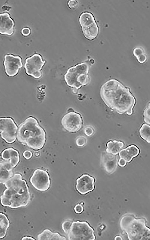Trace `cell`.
<instances>
[{
  "instance_id": "6da1fadb",
  "label": "cell",
  "mask_w": 150,
  "mask_h": 240,
  "mask_svg": "<svg viewBox=\"0 0 150 240\" xmlns=\"http://www.w3.org/2000/svg\"><path fill=\"white\" fill-rule=\"evenodd\" d=\"M101 98L105 104L119 114L132 115L136 99L130 88L118 80L112 79L105 82L100 90Z\"/></svg>"
},
{
  "instance_id": "7a4b0ae2",
  "label": "cell",
  "mask_w": 150,
  "mask_h": 240,
  "mask_svg": "<svg viewBox=\"0 0 150 240\" xmlns=\"http://www.w3.org/2000/svg\"><path fill=\"white\" fill-rule=\"evenodd\" d=\"M3 184L6 189L0 197L2 206L15 209L28 204L31 195L26 182L21 174H15Z\"/></svg>"
},
{
  "instance_id": "3957f363",
  "label": "cell",
  "mask_w": 150,
  "mask_h": 240,
  "mask_svg": "<svg viewBox=\"0 0 150 240\" xmlns=\"http://www.w3.org/2000/svg\"><path fill=\"white\" fill-rule=\"evenodd\" d=\"M16 138L20 142L35 150L41 149L46 140L45 131L32 116L27 118L20 125Z\"/></svg>"
},
{
  "instance_id": "277c9868",
  "label": "cell",
  "mask_w": 150,
  "mask_h": 240,
  "mask_svg": "<svg viewBox=\"0 0 150 240\" xmlns=\"http://www.w3.org/2000/svg\"><path fill=\"white\" fill-rule=\"evenodd\" d=\"M146 224L144 218H136L132 214L123 216L120 222L121 229L126 232L130 240L149 239L150 229Z\"/></svg>"
},
{
  "instance_id": "5b68a950",
  "label": "cell",
  "mask_w": 150,
  "mask_h": 240,
  "mask_svg": "<svg viewBox=\"0 0 150 240\" xmlns=\"http://www.w3.org/2000/svg\"><path fill=\"white\" fill-rule=\"evenodd\" d=\"M94 62L93 59H89L70 68L67 71L64 75V79L67 84L73 88L74 93H77L81 87L89 83L90 67Z\"/></svg>"
},
{
  "instance_id": "8992f818",
  "label": "cell",
  "mask_w": 150,
  "mask_h": 240,
  "mask_svg": "<svg viewBox=\"0 0 150 240\" xmlns=\"http://www.w3.org/2000/svg\"><path fill=\"white\" fill-rule=\"evenodd\" d=\"M94 232L87 222L77 221L72 223L67 235L70 240H94L96 238Z\"/></svg>"
},
{
  "instance_id": "52a82bcc",
  "label": "cell",
  "mask_w": 150,
  "mask_h": 240,
  "mask_svg": "<svg viewBox=\"0 0 150 240\" xmlns=\"http://www.w3.org/2000/svg\"><path fill=\"white\" fill-rule=\"evenodd\" d=\"M80 24L85 37L89 40L96 38L99 33V27L93 14L88 12H84L79 18Z\"/></svg>"
},
{
  "instance_id": "ba28073f",
  "label": "cell",
  "mask_w": 150,
  "mask_h": 240,
  "mask_svg": "<svg viewBox=\"0 0 150 240\" xmlns=\"http://www.w3.org/2000/svg\"><path fill=\"white\" fill-rule=\"evenodd\" d=\"M17 130V127L12 118H0V135L7 143L11 144L15 141Z\"/></svg>"
},
{
  "instance_id": "9c48e42d",
  "label": "cell",
  "mask_w": 150,
  "mask_h": 240,
  "mask_svg": "<svg viewBox=\"0 0 150 240\" xmlns=\"http://www.w3.org/2000/svg\"><path fill=\"white\" fill-rule=\"evenodd\" d=\"M61 123L66 130L69 132L74 133L80 129L82 126L83 120L79 113L70 108L62 118Z\"/></svg>"
},
{
  "instance_id": "30bf717a",
  "label": "cell",
  "mask_w": 150,
  "mask_h": 240,
  "mask_svg": "<svg viewBox=\"0 0 150 240\" xmlns=\"http://www.w3.org/2000/svg\"><path fill=\"white\" fill-rule=\"evenodd\" d=\"M45 63L41 56L38 54L28 58L24 64L26 74L35 78H40L42 75L41 70Z\"/></svg>"
},
{
  "instance_id": "8fae6325",
  "label": "cell",
  "mask_w": 150,
  "mask_h": 240,
  "mask_svg": "<svg viewBox=\"0 0 150 240\" xmlns=\"http://www.w3.org/2000/svg\"><path fill=\"white\" fill-rule=\"evenodd\" d=\"M30 182L34 187L41 191L47 190L50 185V178L48 173L40 169L35 170L30 178Z\"/></svg>"
},
{
  "instance_id": "7c38bea8",
  "label": "cell",
  "mask_w": 150,
  "mask_h": 240,
  "mask_svg": "<svg viewBox=\"0 0 150 240\" xmlns=\"http://www.w3.org/2000/svg\"><path fill=\"white\" fill-rule=\"evenodd\" d=\"M4 58V65L6 74L9 76H15L22 67L21 58L18 56L8 54L5 55Z\"/></svg>"
},
{
  "instance_id": "4fadbf2b",
  "label": "cell",
  "mask_w": 150,
  "mask_h": 240,
  "mask_svg": "<svg viewBox=\"0 0 150 240\" xmlns=\"http://www.w3.org/2000/svg\"><path fill=\"white\" fill-rule=\"evenodd\" d=\"M94 178L87 174H84L76 180V188L81 194H85L92 191L94 188Z\"/></svg>"
},
{
  "instance_id": "5bb4252c",
  "label": "cell",
  "mask_w": 150,
  "mask_h": 240,
  "mask_svg": "<svg viewBox=\"0 0 150 240\" xmlns=\"http://www.w3.org/2000/svg\"><path fill=\"white\" fill-rule=\"evenodd\" d=\"M118 157L107 152L102 153L101 157L102 166L108 173L111 174L116 170L118 162Z\"/></svg>"
},
{
  "instance_id": "9a60e30c",
  "label": "cell",
  "mask_w": 150,
  "mask_h": 240,
  "mask_svg": "<svg viewBox=\"0 0 150 240\" xmlns=\"http://www.w3.org/2000/svg\"><path fill=\"white\" fill-rule=\"evenodd\" d=\"M14 20L8 13L0 14V33L11 35L14 32Z\"/></svg>"
},
{
  "instance_id": "2e32d148",
  "label": "cell",
  "mask_w": 150,
  "mask_h": 240,
  "mask_svg": "<svg viewBox=\"0 0 150 240\" xmlns=\"http://www.w3.org/2000/svg\"><path fill=\"white\" fill-rule=\"evenodd\" d=\"M13 168L9 161L0 162V184H3L13 176Z\"/></svg>"
},
{
  "instance_id": "e0dca14e",
  "label": "cell",
  "mask_w": 150,
  "mask_h": 240,
  "mask_svg": "<svg viewBox=\"0 0 150 240\" xmlns=\"http://www.w3.org/2000/svg\"><path fill=\"white\" fill-rule=\"evenodd\" d=\"M1 157L5 161H9L14 168L18 164L20 161L19 152L11 148L4 150L1 154Z\"/></svg>"
},
{
  "instance_id": "ac0fdd59",
  "label": "cell",
  "mask_w": 150,
  "mask_h": 240,
  "mask_svg": "<svg viewBox=\"0 0 150 240\" xmlns=\"http://www.w3.org/2000/svg\"><path fill=\"white\" fill-rule=\"evenodd\" d=\"M139 153L138 148L135 146L132 145L120 151L119 155L121 158L123 159L126 162H129L134 157L136 156Z\"/></svg>"
},
{
  "instance_id": "d6986e66",
  "label": "cell",
  "mask_w": 150,
  "mask_h": 240,
  "mask_svg": "<svg viewBox=\"0 0 150 240\" xmlns=\"http://www.w3.org/2000/svg\"><path fill=\"white\" fill-rule=\"evenodd\" d=\"M38 240H66L67 239L58 232H53L49 229L45 230L42 232L38 235Z\"/></svg>"
},
{
  "instance_id": "ffe728a7",
  "label": "cell",
  "mask_w": 150,
  "mask_h": 240,
  "mask_svg": "<svg viewBox=\"0 0 150 240\" xmlns=\"http://www.w3.org/2000/svg\"><path fill=\"white\" fill-rule=\"evenodd\" d=\"M10 226V221L7 216L0 212V239L6 236Z\"/></svg>"
},
{
  "instance_id": "44dd1931",
  "label": "cell",
  "mask_w": 150,
  "mask_h": 240,
  "mask_svg": "<svg viewBox=\"0 0 150 240\" xmlns=\"http://www.w3.org/2000/svg\"><path fill=\"white\" fill-rule=\"evenodd\" d=\"M124 145L123 142L114 140L109 141L107 144L106 152L116 155L121 151Z\"/></svg>"
},
{
  "instance_id": "7402d4cb",
  "label": "cell",
  "mask_w": 150,
  "mask_h": 240,
  "mask_svg": "<svg viewBox=\"0 0 150 240\" xmlns=\"http://www.w3.org/2000/svg\"><path fill=\"white\" fill-rule=\"evenodd\" d=\"M133 54L138 62L140 63H144L147 60L146 55L143 49L141 47L135 48L133 50Z\"/></svg>"
},
{
  "instance_id": "603a6c76",
  "label": "cell",
  "mask_w": 150,
  "mask_h": 240,
  "mask_svg": "<svg viewBox=\"0 0 150 240\" xmlns=\"http://www.w3.org/2000/svg\"><path fill=\"white\" fill-rule=\"evenodd\" d=\"M150 126L146 124H143L139 130L141 137L148 143L150 142Z\"/></svg>"
},
{
  "instance_id": "cb8c5ba5",
  "label": "cell",
  "mask_w": 150,
  "mask_h": 240,
  "mask_svg": "<svg viewBox=\"0 0 150 240\" xmlns=\"http://www.w3.org/2000/svg\"><path fill=\"white\" fill-rule=\"evenodd\" d=\"M150 103H148L145 108L143 116L145 122L147 124H150Z\"/></svg>"
},
{
  "instance_id": "d4e9b609",
  "label": "cell",
  "mask_w": 150,
  "mask_h": 240,
  "mask_svg": "<svg viewBox=\"0 0 150 240\" xmlns=\"http://www.w3.org/2000/svg\"><path fill=\"white\" fill-rule=\"evenodd\" d=\"M72 222L66 220L64 221L62 224V229L64 232L67 234L69 232Z\"/></svg>"
},
{
  "instance_id": "484cf974",
  "label": "cell",
  "mask_w": 150,
  "mask_h": 240,
  "mask_svg": "<svg viewBox=\"0 0 150 240\" xmlns=\"http://www.w3.org/2000/svg\"><path fill=\"white\" fill-rule=\"evenodd\" d=\"M87 142L86 138L83 136L79 137L76 139V145L79 146H85Z\"/></svg>"
},
{
  "instance_id": "4316f807",
  "label": "cell",
  "mask_w": 150,
  "mask_h": 240,
  "mask_svg": "<svg viewBox=\"0 0 150 240\" xmlns=\"http://www.w3.org/2000/svg\"><path fill=\"white\" fill-rule=\"evenodd\" d=\"M93 128L91 126H86L84 129V132L85 134L88 136H92L94 133Z\"/></svg>"
},
{
  "instance_id": "83f0119b",
  "label": "cell",
  "mask_w": 150,
  "mask_h": 240,
  "mask_svg": "<svg viewBox=\"0 0 150 240\" xmlns=\"http://www.w3.org/2000/svg\"><path fill=\"white\" fill-rule=\"evenodd\" d=\"M68 5L70 9H75L78 7L79 3L76 0H71L68 1Z\"/></svg>"
},
{
  "instance_id": "f1b7e54d",
  "label": "cell",
  "mask_w": 150,
  "mask_h": 240,
  "mask_svg": "<svg viewBox=\"0 0 150 240\" xmlns=\"http://www.w3.org/2000/svg\"><path fill=\"white\" fill-rule=\"evenodd\" d=\"M74 210L76 213H80L83 211V207L81 204H78L75 206Z\"/></svg>"
},
{
  "instance_id": "f546056e",
  "label": "cell",
  "mask_w": 150,
  "mask_h": 240,
  "mask_svg": "<svg viewBox=\"0 0 150 240\" xmlns=\"http://www.w3.org/2000/svg\"><path fill=\"white\" fill-rule=\"evenodd\" d=\"M21 32L23 35L27 36L30 34L31 33V30L28 27H24L22 29Z\"/></svg>"
},
{
  "instance_id": "4dcf8cb0",
  "label": "cell",
  "mask_w": 150,
  "mask_h": 240,
  "mask_svg": "<svg viewBox=\"0 0 150 240\" xmlns=\"http://www.w3.org/2000/svg\"><path fill=\"white\" fill-rule=\"evenodd\" d=\"M23 155L26 159H28L32 157V153L30 151L26 150L23 152Z\"/></svg>"
},
{
  "instance_id": "1f68e13d",
  "label": "cell",
  "mask_w": 150,
  "mask_h": 240,
  "mask_svg": "<svg viewBox=\"0 0 150 240\" xmlns=\"http://www.w3.org/2000/svg\"><path fill=\"white\" fill-rule=\"evenodd\" d=\"M118 164L121 167H124L125 166L126 162L123 159L120 158L118 162Z\"/></svg>"
},
{
  "instance_id": "d6a6232c",
  "label": "cell",
  "mask_w": 150,
  "mask_h": 240,
  "mask_svg": "<svg viewBox=\"0 0 150 240\" xmlns=\"http://www.w3.org/2000/svg\"><path fill=\"white\" fill-rule=\"evenodd\" d=\"M22 240H35L33 238L30 236H24L21 239Z\"/></svg>"
},
{
  "instance_id": "836d02e7",
  "label": "cell",
  "mask_w": 150,
  "mask_h": 240,
  "mask_svg": "<svg viewBox=\"0 0 150 240\" xmlns=\"http://www.w3.org/2000/svg\"><path fill=\"white\" fill-rule=\"evenodd\" d=\"M115 240H122V238L120 236H116L115 238L114 239Z\"/></svg>"
}]
</instances>
